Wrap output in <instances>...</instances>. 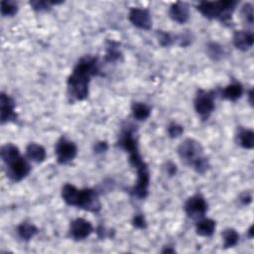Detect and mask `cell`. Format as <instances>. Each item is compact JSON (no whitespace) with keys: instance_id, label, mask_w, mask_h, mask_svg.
Wrapping results in <instances>:
<instances>
[{"instance_id":"obj_31","label":"cell","mask_w":254,"mask_h":254,"mask_svg":"<svg viewBox=\"0 0 254 254\" xmlns=\"http://www.w3.org/2000/svg\"><path fill=\"white\" fill-rule=\"evenodd\" d=\"M132 224L134 227L138 229H146L147 228V221L143 214L137 213L132 218Z\"/></svg>"},{"instance_id":"obj_1","label":"cell","mask_w":254,"mask_h":254,"mask_svg":"<svg viewBox=\"0 0 254 254\" xmlns=\"http://www.w3.org/2000/svg\"><path fill=\"white\" fill-rule=\"evenodd\" d=\"M100 73L99 59L94 56H84L78 60L66 81L67 95L71 101L84 100L89 93L91 77Z\"/></svg>"},{"instance_id":"obj_35","label":"cell","mask_w":254,"mask_h":254,"mask_svg":"<svg viewBox=\"0 0 254 254\" xmlns=\"http://www.w3.org/2000/svg\"><path fill=\"white\" fill-rule=\"evenodd\" d=\"M248 97H249V102L250 104H253V100H252V97H253V89H250L249 92H248Z\"/></svg>"},{"instance_id":"obj_20","label":"cell","mask_w":254,"mask_h":254,"mask_svg":"<svg viewBox=\"0 0 254 254\" xmlns=\"http://www.w3.org/2000/svg\"><path fill=\"white\" fill-rule=\"evenodd\" d=\"M0 156L3 163L6 165L7 163L13 161L14 159L21 156L19 148L13 143H6L0 149Z\"/></svg>"},{"instance_id":"obj_8","label":"cell","mask_w":254,"mask_h":254,"mask_svg":"<svg viewBox=\"0 0 254 254\" xmlns=\"http://www.w3.org/2000/svg\"><path fill=\"white\" fill-rule=\"evenodd\" d=\"M184 209L190 218L197 220L205 215L208 210V204L200 193H195L187 199Z\"/></svg>"},{"instance_id":"obj_33","label":"cell","mask_w":254,"mask_h":254,"mask_svg":"<svg viewBox=\"0 0 254 254\" xmlns=\"http://www.w3.org/2000/svg\"><path fill=\"white\" fill-rule=\"evenodd\" d=\"M164 169H165L166 174H167L169 177L175 176V175L177 174V171H178V168H177L176 164L173 163V162H171V161H169V162H167V163L165 164Z\"/></svg>"},{"instance_id":"obj_4","label":"cell","mask_w":254,"mask_h":254,"mask_svg":"<svg viewBox=\"0 0 254 254\" xmlns=\"http://www.w3.org/2000/svg\"><path fill=\"white\" fill-rule=\"evenodd\" d=\"M178 155L186 165L191 167L203 156V148L197 140L186 138L178 147Z\"/></svg>"},{"instance_id":"obj_15","label":"cell","mask_w":254,"mask_h":254,"mask_svg":"<svg viewBox=\"0 0 254 254\" xmlns=\"http://www.w3.org/2000/svg\"><path fill=\"white\" fill-rule=\"evenodd\" d=\"M216 223L213 219L208 217H201L196 220L195 233L202 237H210L214 233Z\"/></svg>"},{"instance_id":"obj_9","label":"cell","mask_w":254,"mask_h":254,"mask_svg":"<svg viewBox=\"0 0 254 254\" xmlns=\"http://www.w3.org/2000/svg\"><path fill=\"white\" fill-rule=\"evenodd\" d=\"M93 231L94 228L91 222L82 217H77L71 220L68 227V235L75 241L86 239Z\"/></svg>"},{"instance_id":"obj_32","label":"cell","mask_w":254,"mask_h":254,"mask_svg":"<svg viewBox=\"0 0 254 254\" xmlns=\"http://www.w3.org/2000/svg\"><path fill=\"white\" fill-rule=\"evenodd\" d=\"M108 150V144L106 141H98L93 146V151L96 154L105 153Z\"/></svg>"},{"instance_id":"obj_29","label":"cell","mask_w":254,"mask_h":254,"mask_svg":"<svg viewBox=\"0 0 254 254\" xmlns=\"http://www.w3.org/2000/svg\"><path fill=\"white\" fill-rule=\"evenodd\" d=\"M184 133V126L177 122H171L167 127V134L170 138H178Z\"/></svg>"},{"instance_id":"obj_10","label":"cell","mask_w":254,"mask_h":254,"mask_svg":"<svg viewBox=\"0 0 254 254\" xmlns=\"http://www.w3.org/2000/svg\"><path fill=\"white\" fill-rule=\"evenodd\" d=\"M128 19L135 27L141 30H150L152 28V16L148 9L141 7L131 8L128 14Z\"/></svg>"},{"instance_id":"obj_13","label":"cell","mask_w":254,"mask_h":254,"mask_svg":"<svg viewBox=\"0 0 254 254\" xmlns=\"http://www.w3.org/2000/svg\"><path fill=\"white\" fill-rule=\"evenodd\" d=\"M169 16L173 21L179 24L186 23L190 18L189 5L182 1L173 3L169 9Z\"/></svg>"},{"instance_id":"obj_2","label":"cell","mask_w":254,"mask_h":254,"mask_svg":"<svg viewBox=\"0 0 254 254\" xmlns=\"http://www.w3.org/2000/svg\"><path fill=\"white\" fill-rule=\"evenodd\" d=\"M61 194L67 205L94 213L100 211L101 203L98 191L95 189H77L71 184H65L62 188Z\"/></svg>"},{"instance_id":"obj_36","label":"cell","mask_w":254,"mask_h":254,"mask_svg":"<svg viewBox=\"0 0 254 254\" xmlns=\"http://www.w3.org/2000/svg\"><path fill=\"white\" fill-rule=\"evenodd\" d=\"M248 235H249L250 238L253 237V226H252V225H251V226L249 227V229H248Z\"/></svg>"},{"instance_id":"obj_22","label":"cell","mask_w":254,"mask_h":254,"mask_svg":"<svg viewBox=\"0 0 254 254\" xmlns=\"http://www.w3.org/2000/svg\"><path fill=\"white\" fill-rule=\"evenodd\" d=\"M205 51H206L208 58H210L214 62L220 61L223 58V56L225 55L224 48L216 42H208L206 44Z\"/></svg>"},{"instance_id":"obj_26","label":"cell","mask_w":254,"mask_h":254,"mask_svg":"<svg viewBox=\"0 0 254 254\" xmlns=\"http://www.w3.org/2000/svg\"><path fill=\"white\" fill-rule=\"evenodd\" d=\"M63 2L60 1H43V0H34L30 1L29 4L31 8L37 12H45L50 10L54 5L61 4Z\"/></svg>"},{"instance_id":"obj_11","label":"cell","mask_w":254,"mask_h":254,"mask_svg":"<svg viewBox=\"0 0 254 254\" xmlns=\"http://www.w3.org/2000/svg\"><path fill=\"white\" fill-rule=\"evenodd\" d=\"M15 100L8 94L2 91L0 93V121L1 124L14 122L17 120L15 111Z\"/></svg>"},{"instance_id":"obj_24","label":"cell","mask_w":254,"mask_h":254,"mask_svg":"<svg viewBox=\"0 0 254 254\" xmlns=\"http://www.w3.org/2000/svg\"><path fill=\"white\" fill-rule=\"evenodd\" d=\"M1 15L3 17H13L18 13V4L14 1L3 0L1 1Z\"/></svg>"},{"instance_id":"obj_30","label":"cell","mask_w":254,"mask_h":254,"mask_svg":"<svg viewBox=\"0 0 254 254\" xmlns=\"http://www.w3.org/2000/svg\"><path fill=\"white\" fill-rule=\"evenodd\" d=\"M191 33L189 31H185L184 33L177 35V42H179V45L181 47H188L191 43Z\"/></svg>"},{"instance_id":"obj_6","label":"cell","mask_w":254,"mask_h":254,"mask_svg":"<svg viewBox=\"0 0 254 254\" xmlns=\"http://www.w3.org/2000/svg\"><path fill=\"white\" fill-rule=\"evenodd\" d=\"M7 178L13 183H19L24 180L31 172L29 160L24 156H19L6 165Z\"/></svg>"},{"instance_id":"obj_5","label":"cell","mask_w":254,"mask_h":254,"mask_svg":"<svg viewBox=\"0 0 254 254\" xmlns=\"http://www.w3.org/2000/svg\"><path fill=\"white\" fill-rule=\"evenodd\" d=\"M215 92L212 90L198 89L196 91L193 106L195 112L203 120H207L215 109Z\"/></svg>"},{"instance_id":"obj_28","label":"cell","mask_w":254,"mask_h":254,"mask_svg":"<svg viewBox=\"0 0 254 254\" xmlns=\"http://www.w3.org/2000/svg\"><path fill=\"white\" fill-rule=\"evenodd\" d=\"M210 165H209V161L206 157L202 156L201 158H199L196 162H194V164L191 166V168L199 175H203L205 174L208 169H209Z\"/></svg>"},{"instance_id":"obj_7","label":"cell","mask_w":254,"mask_h":254,"mask_svg":"<svg viewBox=\"0 0 254 254\" xmlns=\"http://www.w3.org/2000/svg\"><path fill=\"white\" fill-rule=\"evenodd\" d=\"M55 155L59 164L66 165L77 155V146L66 137L62 136L55 145Z\"/></svg>"},{"instance_id":"obj_27","label":"cell","mask_w":254,"mask_h":254,"mask_svg":"<svg viewBox=\"0 0 254 254\" xmlns=\"http://www.w3.org/2000/svg\"><path fill=\"white\" fill-rule=\"evenodd\" d=\"M253 6L251 3H245L240 10V17L242 19V21L247 24L248 26H252L253 25V21H254V17H253Z\"/></svg>"},{"instance_id":"obj_34","label":"cell","mask_w":254,"mask_h":254,"mask_svg":"<svg viewBox=\"0 0 254 254\" xmlns=\"http://www.w3.org/2000/svg\"><path fill=\"white\" fill-rule=\"evenodd\" d=\"M238 200L242 205H248L252 201V195L248 191H244L238 196Z\"/></svg>"},{"instance_id":"obj_12","label":"cell","mask_w":254,"mask_h":254,"mask_svg":"<svg viewBox=\"0 0 254 254\" xmlns=\"http://www.w3.org/2000/svg\"><path fill=\"white\" fill-rule=\"evenodd\" d=\"M254 36L249 30H237L234 32L232 37V43L234 47L242 52L250 50L253 46Z\"/></svg>"},{"instance_id":"obj_16","label":"cell","mask_w":254,"mask_h":254,"mask_svg":"<svg viewBox=\"0 0 254 254\" xmlns=\"http://www.w3.org/2000/svg\"><path fill=\"white\" fill-rule=\"evenodd\" d=\"M243 92H244V89L242 84L238 81H233L227 84L224 88H222L220 94H221V97L226 100L236 101L243 95Z\"/></svg>"},{"instance_id":"obj_21","label":"cell","mask_w":254,"mask_h":254,"mask_svg":"<svg viewBox=\"0 0 254 254\" xmlns=\"http://www.w3.org/2000/svg\"><path fill=\"white\" fill-rule=\"evenodd\" d=\"M221 237L224 249L235 247L239 242V234L234 228H225L221 233Z\"/></svg>"},{"instance_id":"obj_23","label":"cell","mask_w":254,"mask_h":254,"mask_svg":"<svg viewBox=\"0 0 254 254\" xmlns=\"http://www.w3.org/2000/svg\"><path fill=\"white\" fill-rule=\"evenodd\" d=\"M121 57H122V54L118 49V44L114 42H109V44L106 47V54H105L106 62L114 63L119 61Z\"/></svg>"},{"instance_id":"obj_18","label":"cell","mask_w":254,"mask_h":254,"mask_svg":"<svg viewBox=\"0 0 254 254\" xmlns=\"http://www.w3.org/2000/svg\"><path fill=\"white\" fill-rule=\"evenodd\" d=\"M16 231H17L18 236L23 241L28 242V241H30L32 238H34L38 234L39 229H38V227L35 224L27 222V221H24V222L20 223L17 226Z\"/></svg>"},{"instance_id":"obj_3","label":"cell","mask_w":254,"mask_h":254,"mask_svg":"<svg viewBox=\"0 0 254 254\" xmlns=\"http://www.w3.org/2000/svg\"><path fill=\"white\" fill-rule=\"evenodd\" d=\"M236 6L237 1L235 0L200 1L196 5V9L207 19H215L221 23L228 24Z\"/></svg>"},{"instance_id":"obj_19","label":"cell","mask_w":254,"mask_h":254,"mask_svg":"<svg viewBox=\"0 0 254 254\" xmlns=\"http://www.w3.org/2000/svg\"><path fill=\"white\" fill-rule=\"evenodd\" d=\"M131 112L134 119L138 121H145L151 115V107L144 102H133L131 105Z\"/></svg>"},{"instance_id":"obj_14","label":"cell","mask_w":254,"mask_h":254,"mask_svg":"<svg viewBox=\"0 0 254 254\" xmlns=\"http://www.w3.org/2000/svg\"><path fill=\"white\" fill-rule=\"evenodd\" d=\"M47 152L46 149L35 142H31L26 147V158L36 164L43 163L46 160Z\"/></svg>"},{"instance_id":"obj_25","label":"cell","mask_w":254,"mask_h":254,"mask_svg":"<svg viewBox=\"0 0 254 254\" xmlns=\"http://www.w3.org/2000/svg\"><path fill=\"white\" fill-rule=\"evenodd\" d=\"M157 39H158V43L162 47H171L177 42V35L160 30V31H157Z\"/></svg>"},{"instance_id":"obj_17","label":"cell","mask_w":254,"mask_h":254,"mask_svg":"<svg viewBox=\"0 0 254 254\" xmlns=\"http://www.w3.org/2000/svg\"><path fill=\"white\" fill-rule=\"evenodd\" d=\"M236 141H237V144L244 149H247V150L253 149L254 147L253 130L247 129V128H239L236 135Z\"/></svg>"}]
</instances>
